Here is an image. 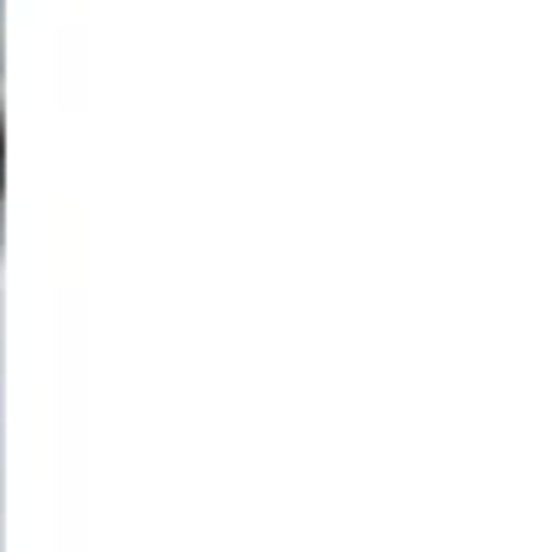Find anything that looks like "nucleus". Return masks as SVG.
Segmentation results:
<instances>
[{
  "label": "nucleus",
  "mask_w": 557,
  "mask_h": 552,
  "mask_svg": "<svg viewBox=\"0 0 557 552\" xmlns=\"http://www.w3.org/2000/svg\"><path fill=\"white\" fill-rule=\"evenodd\" d=\"M0 184H7V146H0Z\"/></svg>",
  "instance_id": "f257e3e1"
}]
</instances>
